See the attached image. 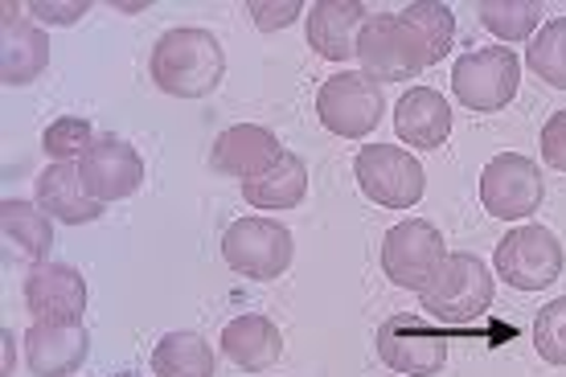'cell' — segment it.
<instances>
[{
  "label": "cell",
  "instance_id": "obj_1",
  "mask_svg": "<svg viewBox=\"0 0 566 377\" xmlns=\"http://www.w3.org/2000/svg\"><path fill=\"white\" fill-rule=\"evenodd\" d=\"M148 74H153L156 91H165L172 98H206L222 86L227 54H222V42L213 38L210 29L181 25L169 29L153 45Z\"/></svg>",
  "mask_w": 566,
  "mask_h": 377
},
{
  "label": "cell",
  "instance_id": "obj_2",
  "mask_svg": "<svg viewBox=\"0 0 566 377\" xmlns=\"http://www.w3.org/2000/svg\"><path fill=\"white\" fill-rule=\"evenodd\" d=\"M357 62L361 74L374 83H411L431 66L423 38L402 13H374L357 38Z\"/></svg>",
  "mask_w": 566,
  "mask_h": 377
},
{
  "label": "cell",
  "instance_id": "obj_3",
  "mask_svg": "<svg viewBox=\"0 0 566 377\" xmlns=\"http://www.w3.org/2000/svg\"><path fill=\"white\" fill-rule=\"evenodd\" d=\"M427 321L436 324H464L481 321L489 304H493V275L476 254H448L431 283L419 292Z\"/></svg>",
  "mask_w": 566,
  "mask_h": 377
},
{
  "label": "cell",
  "instance_id": "obj_4",
  "mask_svg": "<svg viewBox=\"0 0 566 377\" xmlns=\"http://www.w3.org/2000/svg\"><path fill=\"white\" fill-rule=\"evenodd\" d=\"M357 189L382 206V210H411L427 193V172L407 148L395 144H369L354 156Z\"/></svg>",
  "mask_w": 566,
  "mask_h": 377
},
{
  "label": "cell",
  "instance_id": "obj_5",
  "mask_svg": "<svg viewBox=\"0 0 566 377\" xmlns=\"http://www.w3.org/2000/svg\"><path fill=\"white\" fill-rule=\"evenodd\" d=\"M292 254H296L292 230L271 222V218H239L222 234V259H227L230 271H239L242 280H280L292 266Z\"/></svg>",
  "mask_w": 566,
  "mask_h": 377
},
{
  "label": "cell",
  "instance_id": "obj_6",
  "mask_svg": "<svg viewBox=\"0 0 566 377\" xmlns=\"http://www.w3.org/2000/svg\"><path fill=\"white\" fill-rule=\"evenodd\" d=\"M386 95L382 86L357 71H340L316 91V115L321 124L340 140H366L374 127L382 124Z\"/></svg>",
  "mask_w": 566,
  "mask_h": 377
},
{
  "label": "cell",
  "instance_id": "obj_7",
  "mask_svg": "<svg viewBox=\"0 0 566 377\" xmlns=\"http://www.w3.org/2000/svg\"><path fill=\"white\" fill-rule=\"evenodd\" d=\"M496 280L513 292H546L563 275V242L546 226H517L496 247Z\"/></svg>",
  "mask_w": 566,
  "mask_h": 377
},
{
  "label": "cell",
  "instance_id": "obj_8",
  "mask_svg": "<svg viewBox=\"0 0 566 377\" xmlns=\"http://www.w3.org/2000/svg\"><path fill=\"white\" fill-rule=\"evenodd\" d=\"M522 86V62L513 50L489 45V50H468L452 71V91L468 112L493 115L510 107Z\"/></svg>",
  "mask_w": 566,
  "mask_h": 377
},
{
  "label": "cell",
  "instance_id": "obj_9",
  "mask_svg": "<svg viewBox=\"0 0 566 377\" xmlns=\"http://www.w3.org/2000/svg\"><path fill=\"white\" fill-rule=\"evenodd\" d=\"M378 357L402 377H431L448 362V336L439 333L436 321L395 312L378 324Z\"/></svg>",
  "mask_w": 566,
  "mask_h": 377
},
{
  "label": "cell",
  "instance_id": "obj_10",
  "mask_svg": "<svg viewBox=\"0 0 566 377\" xmlns=\"http://www.w3.org/2000/svg\"><path fill=\"white\" fill-rule=\"evenodd\" d=\"M443 234L423 218H407L386 230L382 238V271L386 280L402 287V292H423L431 275L443 266Z\"/></svg>",
  "mask_w": 566,
  "mask_h": 377
},
{
  "label": "cell",
  "instance_id": "obj_11",
  "mask_svg": "<svg viewBox=\"0 0 566 377\" xmlns=\"http://www.w3.org/2000/svg\"><path fill=\"white\" fill-rule=\"evenodd\" d=\"M542 172L534 168V160L522 153H501L493 156L481 172V206L484 213H493L501 222H522L534 218L542 206Z\"/></svg>",
  "mask_w": 566,
  "mask_h": 377
},
{
  "label": "cell",
  "instance_id": "obj_12",
  "mask_svg": "<svg viewBox=\"0 0 566 377\" xmlns=\"http://www.w3.org/2000/svg\"><path fill=\"white\" fill-rule=\"evenodd\" d=\"M78 172H83L86 193L99 206L124 201L144 185V160L124 136H95L91 153L78 160Z\"/></svg>",
  "mask_w": 566,
  "mask_h": 377
},
{
  "label": "cell",
  "instance_id": "obj_13",
  "mask_svg": "<svg viewBox=\"0 0 566 377\" xmlns=\"http://www.w3.org/2000/svg\"><path fill=\"white\" fill-rule=\"evenodd\" d=\"M25 307L33 324H83L86 312V280L66 263L29 266L25 275Z\"/></svg>",
  "mask_w": 566,
  "mask_h": 377
},
{
  "label": "cell",
  "instance_id": "obj_14",
  "mask_svg": "<svg viewBox=\"0 0 566 377\" xmlns=\"http://www.w3.org/2000/svg\"><path fill=\"white\" fill-rule=\"evenodd\" d=\"M287 153L280 140H275V132L259 124H234L227 127L210 148V165L213 172H222V177H234V181H255L263 172L275 168V160Z\"/></svg>",
  "mask_w": 566,
  "mask_h": 377
},
{
  "label": "cell",
  "instance_id": "obj_15",
  "mask_svg": "<svg viewBox=\"0 0 566 377\" xmlns=\"http://www.w3.org/2000/svg\"><path fill=\"white\" fill-rule=\"evenodd\" d=\"M91 357V336L83 324H29L25 365L33 377H71Z\"/></svg>",
  "mask_w": 566,
  "mask_h": 377
},
{
  "label": "cell",
  "instance_id": "obj_16",
  "mask_svg": "<svg viewBox=\"0 0 566 377\" xmlns=\"http://www.w3.org/2000/svg\"><path fill=\"white\" fill-rule=\"evenodd\" d=\"M369 21V9L357 0H316L308 9V45L325 62L357 57V38Z\"/></svg>",
  "mask_w": 566,
  "mask_h": 377
},
{
  "label": "cell",
  "instance_id": "obj_17",
  "mask_svg": "<svg viewBox=\"0 0 566 377\" xmlns=\"http://www.w3.org/2000/svg\"><path fill=\"white\" fill-rule=\"evenodd\" d=\"M50 66V42L38 21L21 17V4H4V50H0V83L25 86Z\"/></svg>",
  "mask_w": 566,
  "mask_h": 377
},
{
  "label": "cell",
  "instance_id": "obj_18",
  "mask_svg": "<svg viewBox=\"0 0 566 377\" xmlns=\"http://www.w3.org/2000/svg\"><path fill=\"white\" fill-rule=\"evenodd\" d=\"M395 132L407 148H443L452 136V107L431 86H411L395 107Z\"/></svg>",
  "mask_w": 566,
  "mask_h": 377
},
{
  "label": "cell",
  "instance_id": "obj_19",
  "mask_svg": "<svg viewBox=\"0 0 566 377\" xmlns=\"http://www.w3.org/2000/svg\"><path fill=\"white\" fill-rule=\"evenodd\" d=\"M38 206H42L50 218H57V222H66V226L99 222V213H103L99 201L86 193L78 165L42 168V177H38Z\"/></svg>",
  "mask_w": 566,
  "mask_h": 377
},
{
  "label": "cell",
  "instance_id": "obj_20",
  "mask_svg": "<svg viewBox=\"0 0 566 377\" xmlns=\"http://www.w3.org/2000/svg\"><path fill=\"white\" fill-rule=\"evenodd\" d=\"M222 353L247 374H263L283 357V336L268 316L247 312V316H239V321H230L222 328Z\"/></svg>",
  "mask_w": 566,
  "mask_h": 377
},
{
  "label": "cell",
  "instance_id": "obj_21",
  "mask_svg": "<svg viewBox=\"0 0 566 377\" xmlns=\"http://www.w3.org/2000/svg\"><path fill=\"white\" fill-rule=\"evenodd\" d=\"M0 230H4V247L17 263L42 266L45 254L54 251V226L50 213L42 206H29V201H4L0 206Z\"/></svg>",
  "mask_w": 566,
  "mask_h": 377
},
{
  "label": "cell",
  "instance_id": "obj_22",
  "mask_svg": "<svg viewBox=\"0 0 566 377\" xmlns=\"http://www.w3.org/2000/svg\"><path fill=\"white\" fill-rule=\"evenodd\" d=\"M242 197H247V206H255V210H296L300 201L308 197V168L300 160L296 153H283L275 160L271 172L255 177V181L242 185Z\"/></svg>",
  "mask_w": 566,
  "mask_h": 377
},
{
  "label": "cell",
  "instance_id": "obj_23",
  "mask_svg": "<svg viewBox=\"0 0 566 377\" xmlns=\"http://www.w3.org/2000/svg\"><path fill=\"white\" fill-rule=\"evenodd\" d=\"M153 377H213V349L198 333H165L153 349Z\"/></svg>",
  "mask_w": 566,
  "mask_h": 377
},
{
  "label": "cell",
  "instance_id": "obj_24",
  "mask_svg": "<svg viewBox=\"0 0 566 377\" xmlns=\"http://www.w3.org/2000/svg\"><path fill=\"white\" fill-rule=\"evenodd\" d=\"M530 71L554 91H566V17H554L534 33V42L525 50Z\"/></svg>",
  "mask_w": 566,
  "mask_h": 377
},
{
  "label": "cell",
  "instance_id": "obj_25",
  "mask_svg": "<svg viewBox=\"0 0 566 377\" xmlns=\"http://www.w3.org/2000/svg\"><path fill=\"white\" fill-rule=\"evenodd\" d=\"M484 29L501 42H525L542 21L538 0H484L481 4Z\"/></svg>",
  "mask_w": 566,
  "mask_h": 377
},
{
  "label": "cell",
  "instance_id": "obj_26",
  "mask_svg": "<svg viewBox=\"0 0 566 377\" xmlns=\"http://www.w3.org/2000/svg\"><path fill=\"white\" fill-rule=\"evenodd\" d=\"M402 17L415 25V33L423 38L427 45V57H431V66H436L439 57H448L455 42V17L448 4H436V0H419V4H407Z\"/></svg>",
  "mask_w": 566,
  "mask_h": 377
},
{
  "label": "cell",
  "instance_id": "obj_27",
  "mask_svg": "<svg viewBox=\"0 0 566 377\" xmlns=\"http://www.w3.org/2000/svg\"><path fill=\"white\" fill-rule=\"evenodd\" d=\"M91 144H95V132L86 119H74V115H62L54 124L42 132V148L54 156V165H74V160H83L91 153Z\"/></svg>",
  "mask_w": 566,
  "mask_h": 377
},
{
  "label": "cell",
  "instance_id": "obj_28",
  "mask_svg": "<svg viewBox=\"0 0 566 377\" xmlns=\"http://www.w3.org/2000/svg\"><path fill=\"white\" fill-rule=\"evenodd\" d=\"M534 349H538L542 362L566 365V295L551 300L534 316Z\"/></svg>",
  "mask_w": 566,
  "mask_h": 377
},
{
  "label": "cell",
  "instance_id": "obj_29",
  "mask_svg": "<svg viewBox=\"0 0 566 377\" xmlns=\"http://www.w3.org/2000/svg\"><path fill=\"white\" fill-rule=\"evenodd\" d=\"M247 13L255 17V25L263 29V33H271V29L292 25V21L304 13V4H300V0H283V4H263V0H251V4H247Z\"/></svg>",
  "mask_w": 566,
  "mask_h": 377
},
{
  "label": "cell",
  "instance_id": "obj_30",
  "mask_svg": "<svg viewBox=\"0 0 566 377\" xmlns=\"http://www.w3.org/2000/svg\"><path fill=\"white\" fill-rule=\"evenodd\" d=\"M542 160L566 172V112H554L542 127Z\"/></svg>",
  "mask_w": 566,
  "mask_h": 377
},
{
  "label": "cell",
  "instance_id": "obj_31",
  "mask_svg": "<svg viewBox=\"0 0 566 377\" xmlns=\"http://www.w3.org/2000/svg\"><path fill=\"white\" fill-rule=\"evenodd\" d=\"M86 9H91L86 0H78V4H54V0H38V4H29V13L50 21V25H74Z\"/></svg>",
  "mask_w": 566,
  "mask_h": 377
},
{
  "label": "cell",
  "instance_id": "obj_32",
  "mask_svg": "<svg viewBox=\"0 0 566 377\" xmlns=\"http://www.w3.org/2000/svg\"><path fill=\"white\" fill-rule=\"evenodd\" d=\"M13 374V336L4 333V377Z\"/></svg>",
  "mask_w": 566,
  "mask_h": 377
}]
</instances>
